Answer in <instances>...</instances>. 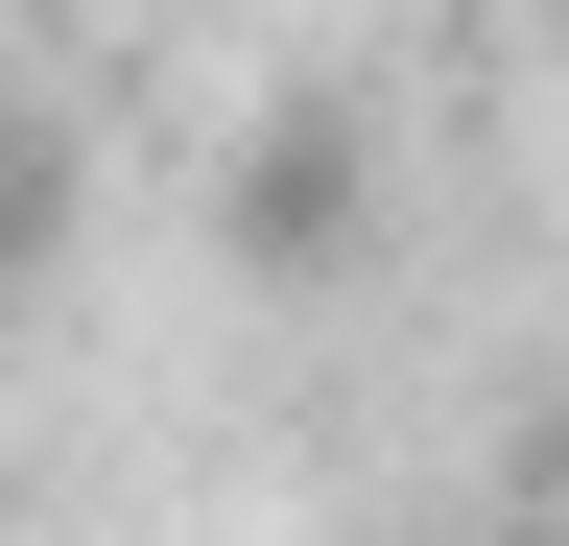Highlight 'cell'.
<instances>
[{
    "label": "cell",
    "instance_id": "6da1fadb",
    "mask_svg": "<svg viewBox=\"0 0 569 546\" xmlns=\"http://www.w3.org/2000/svg\"><path fill=\"white\" fill-rule=\"evenodd\" d=\"M213 215H238L261 286H332V261H380V167H356V119H261Z\"/></svg>",
    "mask_w": 569,
    "mask_h": 546
},
{
    "label": "cell",
    "instance_id": "7a4b0ae2",
    "mask_svg": "<svg viewBox=\"0 0 569 546\" xmlns=\"http://www.w3.org/2000/svg\"><path fill=\"white\" fill-rule=\"evenodd\" d=\"M24 215H48V119L0 96V238H24Z\"/></svg>",
    "mask_w": 569,
    "mask_h": 546
}]
</instances>
